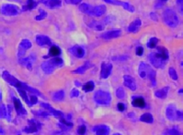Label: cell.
Here are the masks:
<instances>
[{"mask_svg": "<svg viewBox=\"0 0 183 135\" xmlns=\"http://www.w3.org/2000/svg\"><path fill=\"white\" fill-rule=\"evenodd\" d=\"M138 73L141 79H148L151 86H156V71L145 62H140Z\"/></svg>", "mask_w": 183, "mask_h": 135, "instance_id": "obj_1", "label": "cell"}, {"mask_svg": "<svg viewBox=\"0 0 183 135\" xmlns=\"http://www.w3.org/2000/svg\"><path fill=\"white\" fill-rule=\"evenodd\" d=\"M63 65V59L59 57H53L52 58L46 60L41 64V69L46 74H51L55 69L60 68Z\"/></svg>", "mask_w": 183, "mask_h": 135, "instance_id": "obj_2", "label": "cell"}, {"mask_svg": "<svg viewBox=\"0 0 183 135\" xmlns=\"http://www.w3.org/2000/svg\"><path fill=\"white\" fill-rule=\"evenodd\" d=\"M164 23L170 27H176L179 25V17L174 10L171 8H166L162 13Z\"/></svg>", "mask_w": 183, "mask_h": 135, "instance_id": "obj_3", "label": "cell"}, {"mask_svg": "<svg viewBox=\"0 0 183 135\" xmlns=\"http://www.w3.org/2000/svg\"><path fill=\"white\" fill-rule=\"evenodd\" d=\"M2 78L3 80H5L8 84L14 86L15 88H17V89H26V85L25 83H23L22 81L19 80L18 79L15 78L13 75H11L8 71H4L2 73Z\"/></svg>", "mask_w": 183, "mask_h": 135, "instance_id": "obj_4", "label": "cell"}, {"mask_svg": "<svg viewBox=\"0 0 183 135\" xmlns=\"http://www.w3.org/2000/svg\"><path fill=\"white\" fill-rule=\"evenodd\" d=\"M94 100L97 104L100 105H109L112 100L111 94L108 91H98L94 93Z\"/></svg>", "mask_w": 183, "mask_h": 135, "instance_id": "obj_5", "label": "cell"}, {"mask_svg": "<svg viewBox=\"0 0 183 135\" xmlns=\"http://www.w3.org/2000/svg\"><path fill=\"white\" fill-rule=\"evenodd\" d=\"M148 59H149L150 63L153 65L155 68H158V69H163L167 64V61L158 54V52L149 53Z\"/></svg>", "mask_w": 183, "mask_h": 135, "instance_id": "obj_6", "label": "cell"}, {"mask_svg": "<svg viewBox=\"0 0 183 135\" xmlns=\"http://www.w3.org/2000/svg\"><path fill=\"white\" fill-rule=\"evenodd\" d=\"M0 13L4 16H17L19 13V8L18 6L13 4H4L0 7Z\"/></svg>", "mask_w": 183, "mask_h": 135, "instance_id": "obj_7", "label": "cell"}, {"mask_svg": "<svg viewBox=\"0 0 183 135\" xmlns=\"http://www.w3.org/2000/svg\"><path fill=\"white\" fill-rule=\"evenodd\" d=\"M32 47V44L28 39L24 38L20 41L19 43V50H18V57L21 58L25 55V52L29 49L30 48Z\"/></svg>", "mask_w": 183, "mask_h": 135, "instance_id": "obj_8", "label": "cell"}, {"mask_svg": "<svg viewBox=\"0 0 183 135\" xmlns=\"http://www.w3.org/2000/svg\"><path fill=\"white\" fill-rule=\"evenodd\" d=\"M103 1L107 4H111V5L122 6L126 11H129L131 13L135 12V7L132 5H130L128 2H123V1H119V0H103Z\"/></svg>", "mask_w": 183, "mask_h": 135, "instance_id": "obj_9", "label": "cell"}, {"mask_svg": "<svg viewBox=\"0 0 183 135\" xmlns=\"http://www.w3.org/2000/svg\"><path fill=\"white\" fill-rule=\"evenodd\" d=\"M177 113L178 110L174 104H170L169 106L166 108V116L170 121H177Z\"/></svg>", "mask_w": 183, "mask_h": 135, "instance_id": "obj_10", "label": "cell"}, {"mask_svg": "<svg viewBox=\"0 0 183 135\" xmlns=\"http://www.w3.org/2000/svg\"><path fill=\"white\" fill-rule=\"evenodd\" d=\"M70 53L71 55H73L74 57L76 58H82L85 56V49L82 46H80V45H75V46L71 47L70 49H69Z\"/></svg>", "mask_w": 183, "mask_h": 135, "instance_id": "obj_11", "label": "cell"}, {"mask_svg": "<svg viewBox=\"0 0 183 135\" xmlns=\"http://www.w3.org/2000/svg\"><path fill=\"white\" fill-rule=\"evenodd\" d=\"M122 35V31L120 29H112V30L105 31L100 35V38L103 39H112V38H119Z\"/></svg>", "mask_w": 183, "mask_h": 135, "instance_id": "obj_12", "label": "cell"}, {"mask_svg": "<svg viewBox=\"0 0 183 135\" xmlns=\"http://www.w3.org/2000/svg\"><path fill=\"white\" fill-rule=\"evenodd\" d=\"M36 43L41 48L51 46V38L48 36H45V35H38L36 37Z\"/></svg>", "mask_w": 183, "mask_h": 135, "instance_id": "obj_13", "label": "cell"}, {"mask_svg": "<svg viewBox=\"0 0 183 135\" xmlns=\"http://www.w3.org/2000/svg\"><path fill=\"white\" fill-rule=\"evenodd\" d=\"M112 69H113V66L112 64H106L105 62H102L101 65V78L102 79H107L111 73H112Z\"/></svg>", "mask_w": 183, "mask_h": 135, "instance_id": "obj_14", "label": "cell"}, {"mask_svg": "<svg viewBox=\"0 0 183 135\" xmlns=\"http://www.w3.org/2000/svg\"><path fill=\"white\" fill-rule=\"evenodd\" d=\"M106 12V7L103 5H99V6H94L93 10H92L91 16L92 17H102Z\"/></svg>", "mask_w": 183, "mask_h": 135, "instance_id": "obj_15", "label": "cell"}, {"mask_svg": "<svg viewBox=\"0 0 183 135\" xmlns=\"http://www.w3.org/2000/svg\"><path fill=\"white\" fill-rule=\"evenodd\" d=\"M40 106L43 107L45 110H47V111H49L51 113V115H53L55 117H59V118H62L63 116L62 112L60 111H57L55 109H53L50 104L48 103H44V102H40Z\"/></svg>", "mask_w": 183, "mask_h": 135, "instance_id": "obj_16", "label": "cell"}, {"mask_svg": "<svg viewBox=\"0 0 183 135\" xmlns=\"http://www.w3.org/2000/svg\"><path fill=\"white\" fill-rule=\"evenodd\" d=\"M39 128H40V124L38 122L34 121V120H30V121H28V126L24 131L27 133H33V132H37Z\"/></svg>", "mask_w": 183, "mask_h": 135, "instance_id": "obj_17", "label": "cell"}, {"mask_svg": "<svg viewBox=\"0 0 183 135\" xmlns=\"http://www.w3.org/2000/svg\"><path fill=\"white\" fill-rule=\"evenodd\" d=\"M39 3H41L47 7L52 9V8L60 7L62 6V0H40V1H39Z\"/></svg>", "mask_w": 183, "mask_h": 135, "instance_id": "obj_18", "label": "cell"}, {"mask_svg": "<svg viewBox=\"0 0 183 135\" xmlns=\"http://www.w3.org/2000/svg\"><path fill=\"white\" fill-rule=\"evenodd\" d=\"M124 84L126 88L131 89L132 91H135L136 89V84L135 80L132 77L128 76V75H125L124 76Z\"/></svg>", "mask_w": 183, "mask_h": 135, "instance_id": "obj_19", "label": "cell"}, {"mask_svg": "<svg viewBox=\"0 0 183 135\" xmlns=\"http://www.w3.org/2000/svg\"><path fill=\"white\" fill-rule=\"evenodd\" d=\"M142 25V22L139 18H136L135 19L128 27L127 28V31L130 32V33H136V32H138L139 30V27H141Z\"/></svg>", "mask_w": 183, "mask_h": 135, "instance_id": "obj_20", "label": "cell"}, {"mask_svg": "<svg viewBox=\"0 0 183 135\" xmlns=\"http://www.w3.org/2000/svg\"><path fill=\"white\" fill-rule=\"evenodd\" d=\"M93 131H95L96 135H108L110 129L106 125H97L93 128Z\"/></svg>", "mask_w": 183, "mask_h": 135, "instance_id": "obj_21", "label": "cell"}, {"mask_svg": "<svg viewBox=\"0 0 183 135\" xmlns=\"http://www.w3.org/2000/svg\"><path fill=\"white\" fill-rule=\"evenodd\" d=\"M13 101H14L15 109H16V111H17L19 115H25V114H27V111L24 109V107L22 106V104H21V101L19 99L14 98Z\"/></svg>", "mask_w": 183, "mask_h": 135, "instance_id": "obj_22", "label": "cell"}, {"mask_svg": "<svg viewBox=\"0 0 183 135\" xmlns=\"http://www.w3.org/2000/svg\"><path fill=\"white\" fill-rule=\"evenodd\" d=\"M19 62L26 67L29 70H31L32 69V63H33V59H32V56H30V57H28V58H20Z\"/></svg>", "mask_w": 183, "mask_h": 135, "instance_id": "obj_23", "label": "cell"}, {"mask_svg": "<svg viewBox=\"0 0 183 135\" xmlns=\"http://www.w3.org/2000/svg\"><path fill=\"white\" fill-rule=\"evenodd\" d=\"M92 66H93V64L90 63L89 61H86L83 66H81V67H79V68L76 69L75 70H73L72 73H74V74H83V73H85L90 68H92Z\"/></svg>", "mask_w": 183, "mask_h": 135, "instance_id": "obj_24", "label": "cell"}, {"mask_svg": "<svg viewBox=\"0 0 183 135\" xmlns=\"http://www.w3.org/2000/svg\"><path fill=\"white\" fill-rule=\"evenodd\" d=\"M132 104H133L134 107H137V108H145V106H146L145 100L141 97H135L134 96Z\"/></svg>", "mask_w": 183, "mask_h": 135, "instance_id": "obj_25", "label": "cell"}, {"mask_svg": "<svg viewBox=\"0 0 183 135\" xmlns=\"http://www.w3.org/2000/svg\"><path fill=\"white\" fill-rule=\"evenodd\" d=\"M169 91H170V87L162 88L155 92V96L158 99H166L167 96V93H169Z\"/></svg>", "mask_w": 183, "mask_h": 135, "instance_id": "obj_26", "label": "cell"}, {"mask_svg": "<svg viewBox=\"0 0 183 135\" xmlns=\"http://www.w3.org/2000/svg\"><path fill=\"white\" fill-rule=\"evenodd\" d=\"M93 7L92 5H89L87 3H83L80 5L79 7V9L81 12L86 14V15H89V16H91V13H92V10H93Z\"/></svg>", "mask_w": 183, "mask_h": 135, "instance_id": "obj_27", "label": "cell"}, {"mask_svg": "<svg viewBox=\"0 0 183 135\" xmlns=\"http://www.w3.org/2000/svg\"><path fill=\"white\" fill-rule=\"evenodd\" d=\"M88 26L92 28L95 29L97 31H102L104 29L105 24H103V22H99V21H92Z\"/></svg>", "mask_w": 183, "mask_h": 135, "instance_id": "obj_28", "label": "cell"}, {"mask_svg": "<svg viewBox=\"0 0 183 135\" xmlns=\"http://www.w3.org/2000/svg\"><path fill=\"white\" fill-rule=\"evenodd\" d=\"M140 121L143 122H146V123H153L154 122V117L151 113H144L140 116Z\"/></svg>", "mask_w": 183, "mask_h": 135, "instance_id": "obj_29", "label": "cell"}, {"mask_svg": "<svg viewBox=\"0 0 183 135\" xmlns=\"http://www.w3.org/2000/svg\"><path fill=\"white\" fill-rule=\"evenodd\" d=\"M60 53H62V51H60V49L58 47V46H52L51 47L50 49V54L49 56H45L44 58H49V57H59L60 55Z\"/></svg>", "mask_w": 183, "mask_h": 135, "instance_id": "obj_30", "label": "cell"}, {"mask_svg": "<svg viewBox=\"0 0 183 135\" xmlns=\"http://www.w3.org/2000/svg\"><path fill=\"white\" fill-rule=\"evenodd\" d=\"M157 50H158V54L162 58H164L166 61H167V59H169V51H167V49L165 47H158Z\"/></svg>", "mask_w": 183, "mask_h": 135, "instance_id": "obj_31", "label": "cell"}, {"mask_svg": "<svg viewBox=\"0 0 183 135\" xmlns=\"http://www.w3.org/2000/svg\"><path fill=\"white\" fill-rule=\"evenodd\" d=\"M64 97H65V92L63 89H60V91H57L54 93L53 95V100L55 101H62L64 100Z\"/></svg>", "mask_w": 183, "mask_h": 135, "instance_id": "obj_32", "label": "cell"}, {"mask_svg": "<svg viewBox=\"0 0 183 135\" xmlns=\"http://www.w3.org/2000/svg\"><path fill=\"white\" fill-rule=\"evenodd\" d=\"M38 4H39V1H38V2H35L34 0H28V4L23 7V9H22V10H23V11L31 10V9L35 8Z\"/></svg>", "mask_w": 183, "mask_h": 135, "instance_id": "obj_33", "label": "cell"}, {"mask_svg": "<svg viewBox=\"0 0 183 135\" xmlns=\"http://www.w3.org/2000/svg\"><path fill=\"white\" fill-rule=\"evenodd\" d=\"M83 91L85 92H90L92 91H94V82L93 80H90L88 81L87 83H85L83 86Z\"/></svg>", "mask_w": 183, "mask_h": 135, "instance_id": "obj_34", "label": "cell"}, {"mask_svg": "<svg viewBox=\"0 0 183 135\" xmlns=\"http://www.w3.org/2000/svg\"><path fill=\"white\" fill-rule=\"evenodd\" d=\"M18 91H19V93L20 95V97H22V99L25 100V102L28 105V106H32L31 103H30V100H29L28 95H27V91H24V89H18Z\"/></svg>", "mask_w": 183, "mask_h": 135, "instance_id": "obj_35", "label": "cell"}, {"mask_svg": "<svg viewBox=\"0 0 183 135\" xmlns=\"http://www.w3.org/2000/svg\"><path fill=\"white\" fill-rule=\"evenodd\" d=\"M158 42V39L157 38H149V40L147 41V48H149V49L156 48Z\"/></svg>", "mask_w": 183, "mask_h": 135, "instance_id": "obj_36", "label": "cell"}, {"mask_svg": "<svg viewBox=\"0 0 183 135\" xmlns=\"http://www.w3.org/2000/svg\"><path fill=\"white\" fill-rule=\"evenodd\" d=\"M39 14L38 15V16H36V18H35V19L37 20V21H40V20H43L46 17H47V12H46L45 10H43V9H39Z\"/></svg>", "mask_w": 183, "mask_h": 135, "instance_id": "obj_37", "label": "cell"}, {"mask_svg": "<svg viewBox=\"0 0 183 135\" xmlns=\"http://www.w3.org/2000/svg\"><path fill=\"white\" fill-rule=\"evenodd\" d=\"M169 74H170V77L173 80H178V74L175 70V69L173 67H170L169 69Z\"/></svg>", "mask_w": 183, "mask_h": 135, "instance_id": "obj_38", "label": "cell"}, {"mask_svg": "<svg viewBox=\"0 0 183 135\" xmlns=\"http://www.w3.org/2000/svg\"><path fill=\"white\" fill-rule=\"evenodd\" d=\"M116 96L118 99H124L126 97V92H125V89L123 88H118L116 89Z\"/></svg>", "mask_w": 183, "mask_h": 135, "instance_id": "obj_39", "label": "cell"}, {"mask_svg": "<svg viewBox=\"0 0 183 135\" xmlns=\"http://www.w3.org/2000/svg\"><path fill=\"white\" fill-rule=\"evenodd\" d=\"M60 122L62 123V125H64L65 127H67L68 129H71V128H72V127H73V124H72L71 122H70L66 121V119H63L62 117L60 119Z\"/></svg>", "mask_w": 183, "mask_h": 135, "instance_id": "obj_40", "label": "cell"}, {"mask_svg": "<svg viewBox=\"0 0 183 135\" xmlns=\"http://www.w3.org/2000/svg\"><path fill=\"white\" fill-rule=\"evenodd\" d=\"M7 116V107L5 105H2L0 107V119L1 118H5Z\"/></svg>", "mask_w": 183, "mask_h": 135, "instance_id": "obj_41", "label": "cell"}, {"mask_svg": "<svg viewBox=\"0 0 183 135\" xmlns=\"http://www.w3.org/2000/svg\"><path fill=\"white\" fill-rule=\"evenodd\" d=\"M37 112H35V114H37L38 116H41V117H49L51 115V113L49 111H36Z\"/></svg>", "mask_w": 183, "mask_h": 135, "instance_id": "obj_42", "label": "cell"}, {"mask_svg": "<svg viewBox=\"0 0 183 135\" xmlns=\"http://www.w3.org/2000/svg\"><path fill=\"white\" fill-rule=\"evenodd\" d=\"M135 54L137 55V56H143V54H144V49H143V47H137L136 49H135Z\"/></svg>", "mask_w": 183, "mask_h": 135, "instance_id": "obj_43", "label": "cell"}, {"mask_svg": "<svg viewBox=\"0 0 183 135\" xmlns=\"http://www.w3.org/2000/svg\"><path fill=\"white\" fill-rule=\"evenodd\" d=\"M127 56H118V57H114L112 59L113 60H119V61H124L126 59H127Z\"/></svg>", "mask_w": 183, "mask_h": 135, "instance_id": "obj_44", "label": "cell"}, {"mask_svg": "<svg viewBox=\"0 0 183 135\" xmlns=\"http://www.w3.org/2000/svg\"><path fill=\"white\" fill-rule=\"evenodd\" d=\"M78 133L80 134V135H84L85 134V132H86V126H84V125H82V126H80L79 128H78Z\"/></svg>", "mask_w": 183, "mask_h": 135, "instance_id": "obj_45", "label": "cell"}, {"mask_svg": "<svg viewBox=\"0 0 183 135\" xmlns=\"http://www.w3.org/2000/svg\"><path fill=\"white\" fill-rule=\"evenodd\" d=\"M79 96V91L77 89H73L71 91V98H77Z\"/></svg>", "mask_w": 183, "mask_h": 135, "instance_id": "obj_46", "label": "cell"}, {"mask_svg": "<svg viewBox=\"0 0 183 135\" xmlns=\"http://www.w3.org/2000/svg\"><path fill=\"white\" fill-rule=\"evenodd\" d=\"M65 2L71 5H78L82 2V0H65Z\"/></svg>", "mask_w": 183, "mask_h": 135, "instance_id": "obj_47", "label": "cell"}, {"mask_svg": "<svg viewBox=\"0 0 183 135\" xmlns=\"http://www.w3.org/2000/svg\"><path fill=\"white\" fill-rule=\"evenodd\" d=\"M37 102H38L37 96L35 94H31V96H30V103H31V105H35Z\"/></svg>", "mask_w": 183, "mask_h": 135, "instance_id": "obj_48", "label": "cell"}, {"mask_svg": "<svg viewBox=\"0 0 183 135\" xmlns=\"http://www.w3.org/2000/svg\"><path fill=\"white\" fill-rule=\"evenodd\" d=\"M167 135H180V133L176 129H171L167 131Z\"/></svg>", "mask_w": 183, "mask_h": 135, "instance_id": "obj_49", "label": "cell"}, {"mask_svg": "<svg viewBox=\"0 0 183 135\" xmlns=\"http://www.w3.org/2000/svg\"><path fill=\"white\" fill-rule=\"evenodd\" d=\"M117 110L119 111H121V112H123L125 110H126V106H125V104L124 103H118L117 104Z\"/></svg>", "mask_w": 183, "mask_h": 135, "instance_id": "obj_50", "label": "cell"}, {"mask_svg": "<svg viewBox=\"0 0 183 135\" xmlns=\"http://www.w3.org/2000/svg\"><path fill=\"white\" fill-rule=\"evenodd\" d=\"M177 121H183V111H178L177 113Z\"/></svg>", "mask_w": 183, "mask_h": 135, "instance_id": "obj_51", "label": "cell"}, {"mask_svg": "<svg viewBox=\"0 0 183 135\" xmlns=\"http://www.w3.org/2000/svg\"><path fill=\"white\" fill-rule=\"evenodd\" d=\"M177 5L180 10V12L183 14V0H177Z\"/></svg>", "mask_w": 183, "mask_h": 135, "instance_id": "obj_52", "label": "cell"}, {"mask_svg": "<svg viewBox=\"0 0 183 135\" xmlns=\"http://www.w3.org/2000/svg\"><path fill=\"white\" fill-rule=\"evenodd\" d=\"M167 1V0H157V4H156V7H160L164 5V3Z\"/></svg>", "mask_w": 183, "mask_h": 135, "instance_id": "obj_53", "label": "cell"}, {"mask_svg": "<svg viewBox=\"0 0 183 135\" xmlns=\"http://www.w3.org/2000/svg\"><path fill=\"white\" fill-rule=\"evenodd\" d=\"M156 17H157V15L155 13H150V18L154 21H158V18H156Z\"/></svg>", "mask_w": 183, "mask_h": 135, "instance_id": "obj_54", "label": "cell"}, {"mask_svg": "<svg viewBox=\"0 0 183 135\" xmlns=\"http://www.w3.org/2000/svg\"><path fill=\"white\" fill-rule=\"evenodd\" d=\"M178 93H179V94H183V89H179V91H178Z\"/></svg>", "mask_w": 183, "mask_h": 135, "instance_id": "obj_55", "label": "cell"}, {"mask_svg": "<svg viewBox=\"0 0 183 135\" xmlns=\"http://www.w3.org/2000/svg\"><path fill=\"white\" fill-rule=\"evenodd\" d=\"M75 85H76V86H78V87L81 86V84L79 83V81H75Z\"/></svg>", "mask_w": 183, "mask_h": 135, "instance_id": "obj_56", "label": "cell"}, {"mask_svg": "<svg viewBox=\"0 0 183 135\" xmlns=\"http://www.w3.org/2000/svg\"><path fill=\"white\" fill-rule=\"evenodd\" d=\"M0 133H4V131L1 129V127H0Z\"/></svg>", "mask_w": 183, "mask_h": 135, "instance_id": "obj_57", "label": "cell"}, {"mask_svg": "<svg viewBox=\"0 0 183 135\" xmlns=\"http://www.w3.org/2000/svg\"><path fill=\"white\" fill-rule=\"evenodd\" d=\"M113 135H122L121 133H118V132H116V133H114Z\"/></svg>", "mask_w": 183, "mask_h": 135, "instance_id": "obj_58", "label": "cell"}, {"mask_svg": "<svg viewBox=\"0 0 183 135\" xmlns=\"http://www.w3.org/2000/svg\"><path fill=\"white\" fill-rule=\"evenodd\" d=\"M11 1H20V2H21L22 0H11Z\"/></svg>", "mask_w": 183, "mask_h": 135, "instance_id": "obj_59", "label": "cell"}, {"mask_svg": "<svg viewBox=\"0 0 183 135\" xmlns=\"http://www.w3.org/2000/svg\"><path fill=\"white\" fill-rule=\"evenodd\" d=\"M0 100H1V94H0Z\"/></svg>", "mask_w": 183, "mask_h": 135, "instance_id": "obj_60", "label": "cell"}]
</instances>
